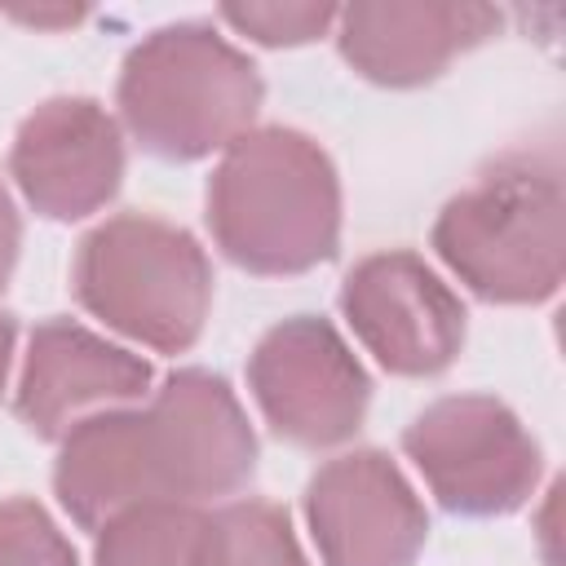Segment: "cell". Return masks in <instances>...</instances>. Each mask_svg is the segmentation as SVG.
Returning <instances> with one entry per match:
<instances>
[{
	"mask_svg": "<svg viewBox=\"0 0 566 566\" xmlns=\"http://www.w3.org/2000/svg\"><path fill=\"white\" fill-rule=\"evenodd\" d=\"M208 230L248 274H305L336 256L340 181L318 142L296 128H248L208 181Z\"/></svg>",
	"mask_w": 566,
	"mask_h": 566,
	"instance_id": "cell-1",
	"label": "cell"
},
{
	"mask_svg": "<svg viewBox=\"0 0 566 566\" xmlns=\"http://www.w3.org/2000/svg\"><path fill=\"white\" fill-rule=\"evenodd\" d=\"M442 265L491 305H539L566 274V190L557 150H513L433 221Z\"/></svg>",
	"mask_w": 566,
	"mask_h": 566,
	"instance_id": "cell-2",
	"label": "cell"
},
{
	"mask_svg": "<svg viewBox=\"0 0 566 566\" xmlns=\"http://www.w3.org/2000/svg\"><path fill=\"white\" fill-rule=\"evenodd\" d=\"M265 97L261 71L243 49L208 22H172L150 31L119 71V115L133 142L168 164L226 150L248 133Z\"/></svg>",
	"mask_w": 566,
	"mask_h": 566,
	"instance_id": "cell-3",
	"label": "cell"
},
{
	"mask_svg": "<svg viewBox=\"0 0 566 566\" xmlns=\"http://www.w3.org/2000/svg\"><path fill=\"white\" fill-rule=\"evenodd\" d=\"M71 279L93 318L159 354L190 349L208 323V252L190 230L146 212H119L93 226L80 239Z\"/></svg>",
	"mask_w": 566,
	"mask_h": 566,
	"instance_id": "cell-4",
	"label": "cell"
},
{
	"mask_svg": "<svg viewBox=\"0 0 566 566\" xmlns=\"http://www.w3.org/2000/svg\"><path fill=\"white\" fill-rule=\"evenodd\" d=\"M407 460L447 513H517L539 482V442L491 394H451L429 402L402 433Z\"/></svg>",
	"mask_w": 566,
	"mask_h": 566,
	"instance_id": "cell-5",
	"label": "cell"
},
{
	"mask_svg": "<svg viewBox=\"0 0 566 566\" xmlns=\"http://www.w3.org/2000/svg\"><path fill=\"white\" fill-rule=\"evenodd\" d=\"M248 389L265 424L305 451L349 442L371 398L363 363L318 314H292L256 340Z\"/></svg>",
	"mask_w": 566,
	"mask_h": 566,
	"instance_id": "cell-6",
	"label": "cell"
},
{
	"mask_svg": "<svg viewBox=\"0 0 566 566\" xmlns=\"http://www.w3.org/2000/svg\"><path fill=\"white\" fill-rule=\"evenodd\" d=\"M146 416L155 495L172 504H199L234 495L256 469V433L234 389L203 367L172 371Z\"/></svg>",
	"mask_w": 566,
	"mask_h": 566,
	"instance_id": "cell-7",
	"label": "cell"
},
{
	"mask_svg": "<svg viewBox=\"0 0 566 566\" xmlns=\"http://www.w3.org/2000/svg\"><path fill=\"white\" fill-rule=\"evenodd\" d=\"M340 314L394 376H438L464 345L460 296L416 252H371L340 283Z\"/></svg>",
	"mask_w": 566,
	"mask_h": 566,
	"instance_id": "cell-8",
	"label": "cell"
},
{
	"mask_svg": "<svg viewBox=\"0 0 566 566\" xmlns=\"http://www.w3.org/2000/svg\"><path fill=\"white\" fill-rule=\"evenodd\" d=\"M305 522L323 566H411L429 513L385 451H345L305 486Z\"/></svg>",
	"mask_w": 566,
	"mask_h": 566,
	"instance_id": "cell-9",
	"label": "cell"
},
{
	"mask_svg": "<svg viewBox=\"0 0 566 566\" xmlns=\"http://www.w3.org/2000/svg\"><path fill=\"white\" fill-rule=\"evenodd\" d=\"M9 172L40 217L80 221L106 208L124 181L119 124L93 97H49L22 119Z\"/></svg>",
	"mask_w": 566,
	"mask_h": 566,
	"instance_id": "cell-10",
	"label": "cell"
},
{
	"mask_svg": "<svg viewBox=\"0 0 566 566\" xmlns=\"http://www.w3.org/2000/svg\"><path fill=\"white\" fill-rule=\"evenodd\" d=\"M150 389V363L111 345L106 336L49 318L31 332L22 376H18V416L40 438H62L80 420L133 407Z\"/></svg>",
	"mask_w": 566,
	"mask_h": 566,
	"instance_id": "cell-11",
	"label": "cell"
},
{
	"mask_svg": "<svg viewBox=\"0 0 566 566\" xmlns=\"http://www.w3.org/2000/svg\"><path fill=\"white\" fill-rule=\"evenodd\" d=\"M500 31L491 4H438V0H363L336 9L340 57L371 84L416 88L438 80L460 53Z\"/></svg>",
	"mask_w": 566,
	"mask_h": 566,
	"instance_id": "cell-12",
	"label": "cell"
},
{
	"mask_svg": "<svg viewBox=\"0 0 566 566\" xmlns=\"http://www.w3.org/2000/svg\"><path fill=\"white\" fill-rule=\"evenodd\" d=\"M53 491L75 526L102 531L115 513L159 500L142 407H111L57 438Z\"/></svg>",
	"mask_w": 566,
	"mask_h": 566,
	"instance_id": "cell-13",
	"label": "cell"
},
{
	"mask_svg": "<svg viewBox=\"0 0 566 566\" xmlns=\"http://www.w3.org/2000/svg\"><path fill=\"white\" fill-rule=\"evenodd\" d=\"M203 509L150 500L115 513L97 531V566H195Z\"/></svg>",
	"mask_w": 566,
	"mask_h": 566,
	"instance_id": "cell-14",
	"label": "cell"
},
{
	"mask_svg": "<svg viewBox=\"0 0 566 566\" xmlns=\"http://www.w3.org/2000/svg\"><path fill=\"white\" fill-rule=\"evenodd\" d=\"M195 566H310V557L279 504L230 500L203 513Z\"/></svg>",
	"mask_w": 566,
	"mask_h": 566,
	"instance_id": "cell-15",
	"label": "cell"
},
{
	"mask_svg": "<svg viewBox=\"0 0 566 566\" xmlns=\"http://www.w3.org/2000/svg\"><path fill=\"white\" fill-rule=\"evenodd\" d=\"M0 566H80L75 548L44 513V504L13 495L0 500Z\"/></svg>",
	"mask_w": 566,
	"mask_h": 566,
	"instance_id": "cell-16",
	"label": "cell"
},
{
	"mask_svg": "<svg viewBox=\"0 0 566 566\" xmlns=\"http://www.w3.org/2000/svg\"><path fill=\"white\" fill-rule=\"evenodd\" d=\"M221 22H230L239 35L287 49V44H310L327 27H336L332 4H221Z\"/></svg>",
	"mask_w": 566,
	"mask_h": 566,
	"instance_id": "cell-17",
	"label": "cell"
},
{
	"mask_svg": "<svg viewBox=\"0 0 566 566\" xmlns=\"http://www.w3.org/2000/svg\"><path fill=\"white\" fill-rule=\"evenodd\" d=\"M18 248H22V221H18V208H13L9 190L0 186V287L9 283V274L18 265Z\"/></svg>",
	"mask_w": 566,
	"mask_h": 566,
	"instance_id": "cell-18",
	"label": "cell"
},
{
	"mask_svg": "<svg viewBox=\"0 0 566 566\" xmlns=\"http://www.w3.org/2000/svg\"><path fill=\"white\" fill-rule=\"evenodd\" d=\"M13 340H18V323H13V314L0 310V394L9 380V363H13Z\"/></svg>",
	"mask_w": 566,
	"mask_h": 566,
	"instance_id": "cell-19",
	"label": "cell"
},
{
	"mask_svg": "<svg viewBox=\"0 0 566 566\" xmlns=\"http://www.w3.org/2000/svg\"><path fill=\"white\" fill-rule=\"evenodd\" d=\"M13 18H22V22H35V27H53V22H75L80 13H75V9H62V13H40V9L31 13V9H18Z\"/></svg>",
	"mask_w": 566,
	"mask_h": 566,
	"instance_id": "cell-20",
	"label": "cell"
}]
</instances>
